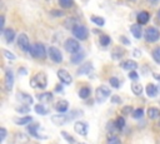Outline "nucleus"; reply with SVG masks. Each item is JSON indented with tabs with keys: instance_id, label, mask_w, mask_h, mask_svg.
Wrapping results in <instances>:
<instances>
[{
	"instance_id": "nucleus-1",
	"label": "nucleus",
	"mask_w": 160,
	"mask_h": 144,
	"mask_svg": "<svg viewBox=\"0 0 160 144\" xmlns=\"http://www.w3.org/2000/svg\"><path fill=\"white\" fill-rule=\"evenodd\" d=\"M30 85L32 88H40V89H45L48 85V78L45 75V73H38L35 74L31 79H30Z\"/></svg>"
},
{
	"instance_id": "nucleus-2",
	"label": "nucleus",
	"mask_w": 160,
	"mask_h": 144,
	"mask_svg": "<svg viewBox=\"0 0 160 144\" xmlns=\"http://www.w3.org/2000/svg\"><path fill=\"white\" fill-rule=\"evenodd\" d=\"M30 55L32 58H36V59H44L46 56V50H45V46L44 44L41 43H35L30 46V50H29Z\"/></svg>"
},
{
	"instance_id": "nucleus-3",
	"label": "nucleus",
	"mask_w": 160,
	"mask_h": 144,
	"mask_svg": "<svg viewBox=\"0 0 160 144\" xmlns=\"http://www.w3.org/2000/svg\"><path fill=\"white\" fill-rule=\"evenodd\" d=\"M88 34H89V31H88L86 26H84V25L76 24L72 29V35L79 40H85L88 38Z\"/></svg>"
},
{
	"instance_id": "nucleus-4",
	"label": "nucleus",
	"mask_w": 160,
	"mask_h": 144,
	"mask_svg": "<svg viewBox=\"0 0 160 144\" xmlns=\"http://www.w3.org/2000/svg\"><path fill=\"white\" fill-rule=\"evenodd\" d=\"M95 96H96V100L99 103H102L110 96V89L105 85H100L95 91Z\"/></svg>"
},
{
	"instance_id": "nucleus-5",
	"label": "nucleus",
	"mask_w": 160,
	"mask_h": 144,
	"mask_svg": "<svg viewBox=\"0 0 160 144\" xmlns=\"http://www.w3.org/2000/svg\"><path fill=\"white\" fill-rule=\"evenodd\" d=\"M146 41L149 43H154V41H158L160 39V31L156 29V28H148L145 30V34H144Z\"/></svg>"
},
{
	"instance_id": "nucleus-6",
	"label": "nucleus",
	"mask_w": 160,
	"mask_h": 144,
	"mask_svg": "<svg viewBox=\"0 0 160 144\" xmlns=\"http://www.w3.org/2000/svg\"><path fill=\"white\" fill-rule=\"evenodd\" d=\"M64 46H65L66 51H69L70 54H76L80 51V44L75 39H66Z\"/></svg>"
},
{
	"instance_id": "nucleus-7",
	"label": "nucleus",
	"mask_w": 160,
	"mask_h": 144,
	"mask_svg": "<svg viewBox=\"0 0 160 144\" xmlns=\"http://www.w3.org/2000/svg\"><path fill=\"white\" fill-rule=\"evenodd\" d=\"M18 45L19 48L22 50V51H29L30 50V41H29V38L26 34H20L18 36Z\"/></svg>"
},
{
	"instance_id": "nucleus-8",
	"label": "nucleus",
	"mask_w": 160,
	"mask_h": 144,
	"mask_svg": "<svg viewBox=\"0 0 160 144\" xmlns=\"http://www.w3.org/2000/svg\"><path fill=\"white\" fill-rule=\"evenodd\" d=\"M48 54H49V56L52 61H55V63H61L62 61V54L58 48L50 46L49 50H48Z\"/></svg>"
},
{
	"instance_id": "nucleus-9",
	"label": "nucleus",
	"mask_w": 160,
	"mask_h": 144,
	"mask_svg": "<svg viewBox=\"0 0 160 144\" xmlns=\"http://www.w3.org/2000/svg\"><path fill=\"white\" fill-rule=\"evenodd\" d=\"M58 78L60 79L61 83H64V84H66V85L71 84V81H72L71 75H70L69 71H66L65 69H59V70H58Z\"/></svg>"
},
{
	"instance_id": "nucleus-10",
	"label": "nucleus",
	"mask_w": 160,
	"mask_h": 144,
	"mask_svg": "<svg viewBox=\"0 0 160 144\" xmlns=\"http://www.w3.org/2000/svg\"><path fill=\"white\" fill-rule=\"evenodd\" d=\"M4 85L6 90H11L12 85H14V74L10 69H8L5 71V78H4Z\"/></svg>"
},
{
	"instance_id": "nucleus-11",
	"label": "nucleus",
	"mask_w": 160,
	"mask_h": 144,
	"mask_svg": "<svg viewBox=\"0 0 160 144\" xmlns=\"http://www.w3.org/2000/svg\"><path fill=\"white\" fill-rule=\"evenodd\" d=\"M74 130H75L78 134L85 136V135L88 134V124L84 123V121H76V123L74 124Z\"/></svg>"
},
{
	"instance_id": "nucleus-12",
	"label": "nucleus",
	"mask_w": 160,
	"mask_h": 144,
	"mask_svg": "<svg viewBox=\"0 0 160 144\" xmlns=\"http://www.w3.org/2000/svg\"><path fill=\"white\" fill-rule=\"evenodd\" d=\"M16 99L20 100L21 103H24V105H30V104L32 103V98H31L29 94L22 93V91L16 93Z\"/></svg>"
},
{
	"instance_id": "nucleus-13",
	"label": "nucleus",
	"mask_w": 160,
	"mask_h": 144,
	"mask_svg": "<svg viewBox=\"0 0 160 144\" xmlns=\"http://www.w3.org/2000/svg\"><path fill=\"white\" fill-rule=\"evenodd\" d=\"M39 128H40L39 124H32V125H29V126H28V131L30 133V135H32V136L36 138V139H46V136L40 135V134L38 133V129H39Z\"/></svg>"
},
{
	"instance_id": "nucleus-14",
	"label": "nucleus",
	"mask_w": 160,
	"mask_h": 144,
	"mask_svg": "<svg viewBox=\"0 0 160 144\" xmlns=\"http://www.w3.org/2000/svg\"><path fill=\"white\" fill-rule=\"evenodd\" d=\"M51 121L54 123V124H56V125H62V124H65V123H68L69 121V116L68 115H62V114H58V115H52L51 116Z\"/></svg>"
},
{
	"instance_id": "nucleus-15",
	"label": "nucleus",
	"mask_w": 160,
	"mask_h": 144,
	"mask_svg": "<svg viewBox=\"0 0 160 144\" xmlns=\"http://www.w3.org/2000/svg\"><path fill=\"white\" fill-rule=\"evenodd\" d=\"M2 35H4L5 40H6V43H11V41L15 39V30H14V29H11V28L4 29Z\"/></svg>"
},
{
	"instance_id": "nucleus-16",
	"label": "nucleus",
	"mask_w": 160,
	"mask_h": 144,
	"mask_svg": "<svg viewBox=\"0 0 160 144\" xmlns=\"http://www.w3.org/2000/svg\"><path fill=\"white\" fill-rule=\"evenodd\" d=\"M138 24H140V25H144V24H146L148 21H149V19H150V14L148 13V11H140L139 14H138Z\"/></svg>"
},
{
	"instance_id": "nucleus-17",
	"label": "nucleus",
	"mask_w": 160,
	"mask_h": 144,
	"mask_svg": "<svg viewBox=\"0 0 160 144\" xmlns=\"http://www.w3.org/2000/svg\"><path fill=\"white\" fill-rule=\"evenodd\" d=\"M130 31H131V34H132L136 39H140V38L142 36V30H141L140 24H132V25L130 26Z\"/></svg>"
},
{
	"instance_id": "nucleus-18",
	"label": "nucleus",
	"mask_w": 160,
	"mask_h": 144,
	"mask_svg": "<svg viewBox=\"0 0 160 144\" xmlns=\"http://www.w3.org/2000/svg\"><path fill=\"white\" fill-rule=\"evenodd\" d=\"M121 68L125 69V70L132 71V70H135V69L138 68V64H136V61H134V60H125V61L121 63Z\"/></svg>"
},
{
	"instance_id": "nucleus-19",
	"label": "nucleus",
	"mask_w": 160,
	"mask_h": 144,
	"mask_svg": "<svg viewBox=\"0 0 160 144\" xmlns=\"http://www.w3.org/2000/svg\"><path fill=\"white\" fill-rule=\"evenodd\" d=\"M69 108V103L66 100H59L56 104H55V109L59 111V113H65Z\"/></svg>"
},
{
	"instance_id": "nucleus-20",
	"label": "nucleus",
	"mask_w": 160,
	"mask_h": 144,
	"mask_svg": "<svg viewBox=\"0 0 160 144\" xmlns=\"http://www.w3.org/2000/svg\"><path fill=\"white\" fill-rule=\"evenodd\" d=\"M28 140H29L28 136L25 134H22V133H18L14 136V144H26Z\"/></svg>"
},
{
	"instance_id": "nucleus-21",
	"label": "nucleus",
	"mask_w": 160,
	"mask_h": 144,
	"mask_svg": "<svg viewBox=\"0 0 160 144\" xmlns=\"http://www.w3.org/2000/svg\"><path fill=\"white\" fill-rule=\"evenodd\" d=\"M36 96H38V100L41 101V103H49V101H51V99H52V94L49 93V91L41 93V94L36 95Z\"/></svg>"
},
{
	"instance_id": "nucleus-22",
	"label": "nucleus",
	"mask_w": 160,
	"mask_h": 144,
	"mask_svg": "<svg viewBox=\"0 0 160 144\" xmlns=\"http://www.w3.org/2000/svg\"><path fill=\"white\" fill-rule=\"evenodd\" d=\"M31 120H32V118L26 115V116H21V118H15L14 123L18 124V125H26V124L31 123Z\"/></svg>"
},
{
	"instance_id": "nucleus-23",
	"label": "nucleus",
	"mask_w": 160,
	"mask_h": 144,
	"mask_svg": "<svg viewBox=\"0 0 160 144\" xmlns=\"http://www.w3.org/2000/svg\"><path fill=\"white\" fill-rule=\"evenodd\" d=\"M146 94H148V96H150V98L156 96V95H158V88H156V85H154V84H148V86H146Z\"/></svg>"
},
{
	"instance_id": "nucleus-24",
	"label": "nucleus",
	"mask_w": 160,
	"mask_h": 144,
	"mask_svg": "<svg viewBox=\"0 0 160 144\" xmlns=\"http://www.w3.org/2000/svg\"><path fill=\"white\" fill-rule=\"evenodd\" d=\"M148 116L150 119H156L160 116V110L158 108H149L148 109Z\"/></svg>"
},
{
	"instance_id": "nucleus-25",
	"label": "nucleus",
	"mask_w": 160,
	"mask_h": 144,
	"mask_svg": "<svg viewBox=\"0 0 160 144\" xmlns=\"http://www.w3.org/2000/svg\"><path fill=\"white\" fill-rule=\"evenodd\" d=\"M84 56H85V54H84L82 51H79V53H76V54H72V56H71V63L78 64V63H80V61L84 59Z\"/></svg>"
},
{
	"instance_id": "nucleus-26",
	"label": "nucleus",
	"mask_w": 160,
	"mask_h": 144,
	"mask_svg": "<svg viewBox=\"0 0 160 144\" xmlns=\"http://www.w3.org/2000/svg\"><path fill=\"white\" fill-rule=\"evenodd\" d=\"M91 69H92L91 63H85L82 66H80V68L78 69V74H85V73H89Z\"/></svg>"
},
{
	"instance_id": "nucleus-27",
	"label": "nucleus",
	"mask_w": 160,
	"mask_h": 144,
	"mask_svg": "<svg viewBox=\"0 0 160 144\" xmlns=\"http://www.w3.org/2000/svg\"><path fill=\"white\" fill-rule=\"evenodd\" d=\"M131 90H132V93H134L135 95H141V93H142V86H141V84H139V83H132V84H131Z\"/></svg>"
},
{
	"instance_id": "nucleus-28",
	"label": "nucleus",
	"mask_w": 160,
	"mask_h": 144,
	"mask_svg": "<svg viewBox=\"0 0 160 144\" xmlns=\"http://www.w3.org/2000/svg\"><path fill=\"white\" fill-rule=\"evenodd\" d=\"M79 96H80L81 99H86L88 96H90V88H88V86L81 88V89L79 90Z\"/></svg>"
},
{
	"instance_id": "nucleus-29",
	"label": "nucleus",
	"mask_w": 160,
	"mask_h": 144,
	"mask_svg": "<svg viewBox=\"0 0 160 144\" xmlns=\"http://www.w3.org/2000/svg\"><path fill=\"white\" fill-rule=\"evenodd\" d=\"M59 5L64 9H70L74 5V0H59Z\"/></svg>"
},
{
	"instance_id": "nucleus-30",
	"label": "nucleus",
	"mask_w": 160,
	"mask_h": 144,
	"mask_svg": "<svg viewBox=\"0 0 160 144\" xmlns=\"http://www.w3.org/2000/svg\"><path fill=\"white\" fill-rule=\"evenodd\" d=\"M124 53H125V50H124L122 48H116V49H114V51H112V59H120V58L124 55Z\"/></svg>"
},
{
	"instance_id": "nucleus-31",
	"label": "nucleus",
	"mask_w": 160,
	"mask_h": 144,
	"mask_svg": "<svg viewBox=\"0 0 160 144\" xmlns=\"http://www.w3.org/2000/svg\"><path fill=\"white\" fill-rule=\"evenodd\" d=\"M35 111H36L38 114H40V115H45V114L49 113V110H48L42 104H38V105H35Z\"/></svg>"
},
{
	"instance_id": "nucleus-32",
	"label": "nucleus",
	"mask_w": 160,
	"mask_h": 144,
	"mask_svg": "<svg viewBox=\"0 0 160 144\" xmlns=\"http://www.w3.org/2000/svg\"><path fill=\"white\" fill-rule=\"evenodd\" d=\"M152 59H154L155 63L160 64V46H158L152 50Z\"/></svg>"
},
{
	"instance_id": "nucleus-33",
	"label": "nucleus",
	"mask_w": 160,
	"mask_h": 144,
	"mask_svg": "<svg viewBox=\"0 0 160 144\" xmlns=\"http://www.w3.org/2000/svg\"><path fill=\"white\" fill-rule=\"evenodd\" d=\"M91 21L94 23V24H96L98 26H102L104 24H105V20L102 19V18H100V16H91Z\"/></svg>"
},
{
	"instance_id": "nucleus-34",
	"label": "nucleus",
	"mask_w": 160,
	"mask_h": 144,
	"mask_svg": "<svg viewBox=\"0 0 160 144\" xmlns=\"http://www.w3.org/2000/svg\"><path fill=\"white\" fill-rule=\"evenodd\" d=\"M115 124H116L118 129H119V130H121V129L125 126V119H124L122 116H119V118L115 120Z\"/></svg>"
},
{
	"instance_id": "nucleus-35",
	"label": "nucleus",
	"mask_w": 160,
	"mask_h": 144,
	"mask_svg": "<svg viewBox=\"0 0 160 144\" xmlns=\"http://www.w3.org/2000/svg\"><path fill=\"white\" fill-rule=\"evenodd\" d=\"M109 83H110V85H111L112 88H115V89H118V88L120 86V81H119V79L115 78V76L110 78V79H109Z\"/></svg>"
},
{
	"instance_id": "nucleus-36",
	"label": "nucleus",
	"mask_w": 160,
	"mask_h": 144,
	"mask_svg": "<svg viewBox=\"0 0 160 144\" xmlns=\"http://www.w3.org/2000/svg\"><path fill=\"white\" fill-rule=\"evenodd\" d=\"M142 115H144V109H142V108L135 109V110L132 111V116H134L135 119H139V118H141Z\"/></svg>"
},
{
	"instance_id": "nucleus-37",
	"label": "nucleus",
	"mask_w": 160,
	"mask_h": 144,
	"mask_svg": "<svg viewBox=\"0 0 160 144\" xmlns=\"http://www.w3.org/2000/svg\"><path fill=\"white\" fill-rule=\"evenodd\" d=\"M100 44L104 45V46L109 45V44H110V36H108V35H101V36H100Z\"/></svg>"
},
{
	"instance_id": "nucleus-38",
	"label": "nucleus",
	"mask_w": 160,
	"mask_h": 144,
	"mask_svg": "<svg viewBox=\"0 0 160 144\" xmlns=\"http://www.w3.org/2000/svg\"><path fill=\"white\" fill-rule=\"evenodd\" d=\"M108 144H121V143H120V139L116 135H110L109 139H108Z\"/></svg>"
},
{
	"instance_id": "nucleus-39",
	"label": "nucleus",
	"mask_w": 160,
	"mask_h": 144,
	"mask_svg": "<svg viewBox=\"0 0 160 144\" xmlns=\"http://www.w3.org/2000/svg\"><path fill=\"white\" fill-rule=\"evenodd\" d=\"M15 110H16L18 113H29V111H30V106H28V105H21V106H16Z\"/></svg>"
},
{
	"instance_id": "nucleus-40",
	"label": "nucleus",
	"mask_w": 160,
	"mask_h": 144,
	"mask_svg": "<svg viewBox=\"0 0 160 144\" xmlns=\"http://www.w3.org/2000/svg\"><path fill=\"white\" fill-rule=\"evenodd\" d=\"M61 134H62V136H64V138H65V139H66L69 143H71V144H74V143H75V139H74V138H72V136H71L69 133H66V131H62Z\"/></svg>"
},
{
	"instance_id": "nucleus-41",
	"label": "nucleus",
	"mask_w": 160,
	"mask_h": 144,
	"mask_svg": "<svg viewBox=\"0 0 160 144\" xmlns=\"http://www.w3.org/2000/svg\"><path fill=\"white\" fill-rule=\"evenodd\" d=\"M2 53H4V55H5L8 59H10V60H14V59H15V55H14L12 53H10L9 50H4Z\"/></svg>"
},
{
	"instance_id": "nucleus-42",
	"label": "nucleus",
	"mask_w": 160,
	"mask_h": 144,
	"mask_svg": "<svg viewBox=\"0 0 160 144\" xmlns=\"http://www.w3.org/2000/svg\"><path fill=\"white\" fill-rule=\"evenodd\" d=\"M129 78H130L131 80H136V79L139 78V75H138V73H136L135 70H132V71L129 73Z\"/></svg>"
},
{
	"instance_id": "nucleus-43",
	"label": "nucleus",
	"mask_w": 160,
	"mask_h": 144,
	"mask_svg": "<svg viewBox=\"0 0 160 144\" xmlns=\"http://www.w3.org/2000/svg\"><path fill=\"white\" fill-rule=\"evenodd\" d=\"M51 14H52L54 16H62V15H64V13H62V11H59V10H52Z\"/></svg>"
},
{
	"instance_id": "nucleus-44",
	"label": "nucleus",
	"mask_w": 160,
	"mask_h": 144,
	"mask_svg": "<svg viewBox=\"0 0 160 144\" xmlns=\"http://www.w3.org/2000/svg\"><path fill=\"white\" fill-rule=\"evenodd\" d=\"M0 131H1V141H4L6 138V130H5V128H1Z\"/></svg>"
},
{
	"instance_id": "nucleus-45",
	"label": "nucleus",
	"mask_w": 160,
	"mask_h": 144,
	"mask_svg": "<svg viewBox=\"0 0 160 144\" xmlns=\"http://www.w3.org/2000/svg\"><path fill=\"white\" fill-rule=\"evenodd\" d=\"M119 39H120V40H121L122 43H125V44H130V41H129V40H128V39H126V38H125L124 35H121V36H120Z\"/></svg>"
},
{
	"instance_id": "nucleus-46",
	"label": "nucleus",
	"mask_w": 160,
	"mask_h": 144,
	"mask_svg": "<svg viewBox=\"0 0 160 144\" xmlns=\"http://www.w3.org/2000/svg\"><path fill=\"white\" fill-rule=\"evenodd\" d=\"M130 111H131V106H126V108H124V110H122L124 114H128V113H130Z\"/></svg>"
},
{
	"instance_id": "nucleus-47",
	"label": "nucleus",
	"mask_w": 160,
	"mask_h": 144,
	"mask_svg": "<svg viewBox=\"0 0 160 144\" xmlns=\"http://www.w3.org/2000/svg\"><path fill=\"white\" fill-rule=\"evenodd\" d=\"M112 101H114V103H120L121 100H120V98H118V95H114V96H112Z\"/></svg>"
},
{
	"instance_id": "nucleus-48",
	"label": "nucleus",
	"mask_w": 160,
	"mask_h": 144,
	"mask_svg": "<svg viewBox=\"0 0 160 144\" xmlns=\"http://www.w3.org/2000/svg\"><path fill=\"white\" fill-rule=\"evenodd\" d=\"M4 24H5V18L1 16V29H4Z\"/></svg>"
},
{
	"instance_id": "nucleus-49",
	"label": "nucleus",
	"mask_w": 160,
	"mask_h": 144,
	"mask_svg": "<svg viewBox=\"0 0 160 144\" xmlns=\"http://www.w3.org/2000/svg\"><path fill=\"white\" fill-rule=\"evenodd\" d=\"M154 78L158 79V80H160V75H159V74H154Z\"/></svg>"
},
{
	"instance_id": "nucleus-50",
	"label": "nucleus",
	"mask_w": 160,
	"mask_h": 144,
	"mask_svg": "<svg viewBox=\"0 0 160 144\" xmlns=\"http://www.w3.org/2000/svg\"><path fill=\"white\" fill-rule=\"evenodd\" d=\"M158 18H159V19H160V9H159V10H158Z\"/></svg>"
},
{
	"instance_id": "nucleus-51",
	"label": "nucleus",
	"mask_w": 160,
	"mask_h": 144,
	"mask_svg": "<svg viewBox=\"0 0 160 144\" xmlns=\"http://www.w3.org/2000/svg\"><path fill=\"white\" fill-rule=\"evenodd\" d=\"M131 1H134V0H131Z\"/></svg>"
}]
</instances>
